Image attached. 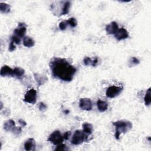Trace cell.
I'll list each match as a JSON object with an SVG mask.
<instances>
[{
    "label": "cell",
    "instance_id": "cell-1",
    "mask_svg": "<svg viewBox=\"0 0 151 151\" xmlns=\"http://www.w3.org/2000/svg\"><path fill=\"white\" fill-rule=\"evenodd\" d=\"M52 76L64 81H70L76 73V68L65 58L54 57L49 64Z\"/></svg>",
    "mask_w": 151,
    "mask_h": 151
},
{
    "label": "cell",
    "instance_id": "cell-2",
    "mask_svg": "<svg viewBox=\"0 0 151 151\" xmlns=\"http://www.w3.org/2000/svg\"><path fill=\"white\" fill-rule=\"evenodd\" d=\"M113 124L115 126L114 136L117 140L119 139L121 133H126L132 128V124L129 121L119 120L113 122Z\"/></svg>",
    "mask_w": 151,
    "mask_h": 151
},
{
    "label": "cell",
    "instance_id": "cell-3",
    "mask_svg": "<svg viewBox=\"0 0 151 151\" xmlns=\"http://www.w3.org/2000/svg\"><path fill=\"white\" fill-rule=\"evenodd\" d=\"M88 137V134L85 133L83 130H77L74 133L72 139L71 143L74 145H78L86 141Z\"/></svg>",
    "mask_w": 151,
    "mask_h": 151
},
{
    "label": "cell",
    "instance_id": "cell-4",
    "mask_svg": "<svg viewBox=\"0 0 151 151\" xmlns=\"http://www.w3.org/2000/svg\"><path fill=\"white\" fill-rule=\"evenodd\" d=\"M48 140L57 146L62 143L64 140V137L59 130H55L49 136Z\"/></svg>",
    "mask_w": 151,
    "mask_h": 151
},
{
    "label": "cell",
    "instance_id": "cell-5",
    "mask_svg": "<svg viewBox=\"0 0 151 151\" xmlns=\"http://www.w3.org/2000/svg\"><path fill=\"white\" fill-rule=\"evenodd\" d=\"M123 88L119 86H111L109 87L106 91V95L108 98H114L119 96L122 91Z\"/></svg>",
    "mask_w": 151,
    "mask_h": 151
},
{
    "label": "cell",
    "instance_id": "cell-6",
    "mask_svg": "<svg viewBox=\"0 0 151 151\" xmlns=\"http://www.w3.org/2000/svg\"><path fill=\"white\" fill-rule=\"evenodd\" d=\"M24 101L28 103L35 104L37 101V91L34 88L29 89L24 96Z\"/></svg>",
    "mask_w": 151,
    "mask_h": 151
},
{
    "label": "cell",
    "instance_id": "cell-7",
    "mask_svg": "<svg viewBox=\"0 0 151 151\" xmlns=\"http://www.w3.org/2000/svg\"><path fill=\"white\" fill-rule=\"evenodd\" d=\"M27 32V25L25 23L19 22L18 27L14 31V35L19 37L20 38L24 37Z\"/></svg>",
    "mask_w": 151,
    "mask_h": 151
},
{
    "label": "cell",
    "instance_id": "cell-8",
    "mask_svg": "<svg viewBox=\"0 0 151 151\" xmlns=\"http://www.w3.org/2000/svg\"><path fill=\"white\" fill-rule=\"evenodd\" d=\"M79 107L80 109L86 111L92 109V102L88 98H81L79 101Z\"/></svg>",
    "mask_w": 151,
    "mask_h": 151
},
{
    "label": "cell",
    "instance_id": "cell-9",
    "mask_svg": "<svg viewBox=\"0 0 151 151\" xmlns=\"http://www.w3.org/2000/svg\"><path fill=\"white\" fill-rule=\"evenodd\" d=\"M114 37L117 40L121 41L122 40L127 38L129 37V33L125 28H119L117 31L115 33Z\"/></svg>",
    "mask_w": 151,
    "mask_h": 151
},
{
    "label": "cell",
    "instance_id": "cell-10",
    "mask_svg": "<svg viewBox=\"0 0 151 151\" xmlns=\"http://www.w3.org/2000/svg\"><path fill=\"white\" fill-rule=\"evenodd\" d=\"M119 29V26L116 22L112 21L106 27V31L108 34H115Z\"/></svg>",
    "mask_w": 151,
    "mask_h": 151
},
{
    "label": "cell",
    "instance_id": "cell-11",
    "mask_svg": "<svg viewBox=\"0 0 151 151\" xmlns=\"http://www.w3.org/2000/svg\"><path fill=\"white\" fill-rule=\"evenodd\" d=\"M14 69H12L9 66L5 65L1 68L0 74L2 77H13Z\"/></svg>",
    "mask_w": 151,
    "mask_h": 151
},
{
    "label": "cell",
    "instance_id": "cell-12",
    "mask_svg": "<svg viewBox=\"0 0 151 151\" xmlns=\"http://www.w3.org/2000/svg\"><path fill=\"white\" fill-rule=\"evenodd\" d=\"M36 143L35 139L29 138L24 143V148L27 151H33L35 150Z\"/></svg>",
    "mask_w": 151,
    "mask_h": 151
},
{
    "label": "cell",
    "instance_id": "cell-13",
    "mask_svg": "<svg viewBox=\"0 0 151 151\" xmlns=\"http://www.w3.org/2000/svg\"><path fill=\"white\" fill-rule=\"evenodd\" d=\"M34 77L37 84L39 86L43 85L48 80V78L45 76H44L38 73H34Z\"/></svg>",
    "mask_w": 151,
    "mask_h": 151
},
{
    "label": "cell",
    "instance_id": "cell-14",
    "mask_svg": "<svg viewBox=\"0 0 151 151\" xmlns=\"http://www.w3.org/2000/svg\"><path fill=\"white\" fill-rule=\"evenodd\" d=\"M99 60L96 57L94 60H92L88 57H86L83 60L84 64L86 65H92L93 67H96L98 63Z\"/></svg>",
    "mask_w": 151,
    "mask_h": 151
},
{
    "label": "cell",
    "instance_id": "cell-15",
    "mask_svg": "<svg viewBox=\"0 0 151 151\" xmlns=\"http://www.w3.org/2000/svg\"><path fill=\"white\" fill-rule=\"evenodd\" d=\"M25 74V70L21 67H15L14 69L13 77L18 79H21Z\"/></svg>",
    "mask_w": 151,
    "mask_h": 151
},
{
    "label": "cell",
    "instance_id": "cell-16",
    "mask_svg": "<svg viewBox=\"0 0 151 151\" xmlns=\"http://www.w3.org/2000/svg\"><path fill=\"white\" fill-rule=\"evenodd\" d=\"M97 106L98 110L101 112H104L107 110L108 104L106 101H103L101 100H98L97 102Z\"/></svg>",
    "mask_w": 151,
    "mask_h": 151
},
{
    "label": "cell",
    "instance_id": "cell-17",
    "mask_svg": "<svg viewBox=\"0 0 151 151\" xmlns=\"http://www.w3.org/2000/svg\"><path fill=\"white\" fill-rule=\"evenodd\" d=\"M22 44L25 47L30 48L35 45V41L30 37H24L22 40Z\"/></svg>",
    "mask_w": 151,
    "mask_h": 151
},
{
    "label": "cell",
    "instance_id": "cell-18",
    "mask_svg": "<svg viewBox=\"0 0 151 151\" xmlns=\"http://www.w3.org/2000/svg\"><path fill=\"white\" fill-rule=\"evenodd\" d=\"M15 127V122L13 120H9L5 122L4 124V129L6 131H11L14 130V129Z\"/></svg>",
    "mask_w": 151,
    "mask_h": 151
},
{
    "label": "cell",
    "instance_id": "cell-19",
    "mask_svg": "<svg viewBox=\"0 0 151 151\" xmlns=\"http://www.w3.org/2000/svg\"><path fill=\"white\" fill-rule=\"evenodd\" d=\"M83 130L87 134H90L93 132V126L91 124L88 123H84L82 124Z\"/></svg>",
    "mask_w": 151,
    "mask_h": 151
},
{
    "label": "cell",
    "instance_id": "cell-20",
    "mask_svg": "<svg viewBox=\"0 0 151 151\" xmlns=\"http://www.w3.org/2000/svg\"><path fill=\"white\" fill-rule=\"evenodd\" d=\"M150 87H149L144 97V101H145V104L146 106H149L150 104L151 103V91H150Z\"/></svg>",
    "mask_w": 151,
    "mask_h": 151
},
{
    "label": "cell",
    "instance_id": "cell-21",
    "mask_svg": "<svg viewBox=\"0 0 151 151\" xmlns=\"http://www.w3.org/2000/svg\"><path fill=\"white\" fill-rule=\"evenodd\" d=\"M71 4L69 1H66L64 3L63 6V8H62V11L61 12L60 15H65L67 14L69 12V10H70V7Z\"/></svg>",
    "mask_w": 151,
    "mask_h": 151
},
{
    "label": "cell",
    "instance_id": "cell-22",
    "mask_svg": "<svg viewBox=\"0 0 151 151\" xmlns=\"http://www.w3.org/2000/svg\"><path fill=\"white\" fill-rule=\"evenodd\" d=\"M11 8L9 5L6 3L1 2L0 3V10L2 13H8L10 11Z\"/></svg>",
    "mask_w": 151,
    "mask_h": 151
},
{
    "label": "cell",
    "instance_id": "cell-23",
    "mask_svg": "<svg viewBox=\"0 0 151 151\" xmlns=\"http://www.w3.org/2000/svg\"><path fill=\"white\" fill-rule=\"evenodd\" d=\"M140 63L139 60L135 57H132L130 58V59L129 61V65L130 66H133V65H138Z\"/></svg>",
    "mask_w": 151,
    "mask_h": 151
},
{
    "label": "cell",
    "instance_id": "cell-24",
    "mask_svg": "<svg viewBox=\"0 0 151 151\" xmlns=\"http://www.w3.org/2000/svg\"><path fill=\"white\" fill-rule=\"evenodd\" d=\"M67 22L68 25H70V27H71L73 28L76 27L77 26V20L76 19V18H74L73 17L70 18L68 20H67Z\"/></svg>",
    "mask_w": 151,
    "mask_h": 151
},
{
    "label": "cell",
    "instance_id": "cell-25",
    "mask_svg": "<svg viewBox=\"0 0 151 151\" xmlns=\"http://www.w3.org/2000/svg\"><path fill=\"white\" fill-rule=\"evenodd\" d=\"M68 150L67 146L63 143L57 145V146L54 149V150Z\"/></svg>",
    "mask_w": 151,
    "mask_h": 151
},
{
    "label": "cell",
    "instance_id": "cell-26",
    "mask_svg": "<svg viewBox=\"0 0 151 151\" xmlns=\"http://www.w3.org/2000/svg\"><path fill=\"white\" fill-rule=\"evenodd\" d=\"M68 25V24L67 22V21H61V22H60L59 23L58 27H59V28L61 30L63 31V30H65L67 28Z\"/></svg>",
    "mask_w": 151,
    "mask_h": 151
},
{
    "label": "cell",
    "instance_id": "cell-27",
    "mask_svg": "<svg viewBox=\"0 0 151 151\" xmlns=\"http://www.w3.org/2000/svg\"><path fill=\"white\" fill-rule=\"evenodd\" d=\"M11 40L12 42H13L14 44H20L21 43V38L15 35H13L11 37Z\"/></svg>",
    "mask_w": 151,
    "mask_h": 151
},
{
    "label": "cell",
    "instance_id": "cell-28",
    "mask_svg": "<svg viewBox=\"0 0 151 151\" xmlns=\"http://www.w3.org/2000/svg\"><path fill=\"white\" fill-rule=\"evenodd\" d=\"M38 107L39 110L41 111H45L47 109V105L43 102H40L38 104Z\"/></svg>",
    "mask_w": 151,
    "mask_h": 151
},
{
    "label": "cell",
    "instance_id": "cell-29",
    "mask_svg": "<svg viewBox=\"0 0 151 151\" xmlns=\"http://www.w3.org/2000/svg\"><path fill=\"white\" fill-rule=\"evenodd\" d=\"M12 132H13L15 135H19L22 132V129L21 127H16L15 126Z\"/></svg>",
    "mask_w": 151,
    "mask_h": 151
},
{
    "label": "cell",
    "instance_id": "cell-30",
    "mask_svg": "<svg viewBox=\"0 0 151 151\" xmlns=\"http://www.w3.org/2000/svg\"><path fill=\"white\" fill-rule=\"evenodd\" d=\"M15 49H16V47H15V45H14V43L13 42L11 41L10 44H9V51H14Z\"/></svg>",
    "mask_w": 151,
    "mask_h": 151
},
{
    "label": "cell",
    "instance_id": "cell-31",
    "mask_svg": "<svg viewBox=\"0 0 151 151\" xmlns=\"http://www.w3.org/2000/svg\"><path fill=\"white\" fill-rule=\"evenodd\" d=\"M71 134V133L70 132H65V133L63 134V137H64V139H65V140H68V139H69V137H70Z\"/></svg>",
    "mask_w": 151,
    "mask_h": 151
},
{
    "label": "cell",
    "instance_id": "cell-32",
    "mask_svg": "<svg viewBox=\"0 0 151 151\" xmlns=\"http://www.w3.org/2000/svg\"><path fill=\"white\" fill-rule=\"evenodd\" d=\"M18 122L19 123V124L22 126V127H25L27 125V123L22 119H19L18 120Z\"/></svg>",
    "mask_w": 151,
    "mask_h": 151
}]
</instances>
